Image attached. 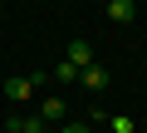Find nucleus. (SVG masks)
<instances>
[{
	"mask_svg": "<svg viewBox=\"0 0 147 133\" xmlns=\"http://www.w3.org/2000/svg\"><path fill=\"white\" fill-rule=\"evenodd\" d=\"M79 84H84V89H93V94H98V89H108V69H103V64H88V69H79Z\"/></svg>",
	"mask_w": 147,
	"mask_h": 133,
	"instance_id": "7ed1b4c3",
	"label": "nucleus"
},
{
	"mask_svg": "<svg viewBox=\"0 0 147 133\" xmlns=\"http://www.w3.org/2000/svg\"><path fill=\"white\" fill-rule=\"evenodd\" d=\"M39 118H44V123H59V118H64V99H44V104H39Z\"/></svg>",
	"mask_w": 147,
	"mask_h": 133,
	"instance_id": "39448f33",
	"label": "nucleus"
},
{
	"mask_svg": "<svg viewBox=\"0 0 147 133\" xmlns=\"http://www.w3.org/2000/svg\"><path fill=\"white\" fill-rule=\"evenodd\" d=\"M39 133H49V128H39Z\"/></svg>",
	"mask_w": 147,
	"mask_h": 133,
	"instance_id": "1a4fd4ad",
	"label": "nucleus"
},
{
	"mask_svg": "<svg viewBox=\"0 0 147 133\" xmlns=\"http://www.w3.org/2000/svg\"><path fill=\"white\" fill-rule=\"evenodd\" d=\"M69 64H74V69H88V64H93V49H88V40H74V44H69Z\"/></svg>",
	"mask_w": 147,
	"mask_h": 133,
	"instance_id": "20e7f679",
	"label": "nucleus"
},
{
	"mask_svg": "<svg viewBox=\"0 0 147 133\" xmlns=\"http://www.w3.org/2000/svg\"><path fill=\"white\" fill-rule=\"evenodd\" d=\"M108 20L113 25H132L137 20V5H132V0H108Z\"/></svg>",
	"mask_w": 147,
	"mask_h": 133,
	"instance_id": "f03ea898",
	"label": "nucleus"
},
{
	"mask_svg": "<svg viewBox=\"0 0 147 133\" xmlns=\"http://www.w3.org/2000/svg\"><path fill=\"white\" fill-rule=\"evenodd\" d=\"M103 123H108V128H113V133H132V123H127V118H113V113H108V118H103Z\"/></svg>",
	"mask_w": 147,
	"mask_h": 133,
	"instance_id": "0eeeda50",
	"label": "nucleus"
},
{
	"mask_svg": "<svg viewBox=\"0 0 147 133\" xmlns=\"http://www.w3.org/2000/svg\"><path fill=\"white\" fill-rule=\"evenodd\" d=\"M0 94H5L10 104H25V99L34 94V79H5V84H0Z\"/></svg>",
	"mask_w": 147,
	"mask_h": 133,
	"instance_id": "f257e3e1",
	"label": "nucleus"
},
{
	"mask_svg": "<svg viewBox=\"0 0 147 133\" xmlns=\"http://www.w3.org/2000/svg\"><path fill=\"white\" fill-rule=\"evenodd\" d=\"M54 79H59V84H79V69H74V64L64 59V64H59V69H54Z\"/></svg>",
	"mask_w": 147,
	"mask_h": 133,
	"instance_id": "423d86ee",
	"label": "nucleus"
},
{
	"mask_svg": "<svg viewBox=\"0 0 147 133\" xmlns=\"http://www.w3.org/2000/svg\"><path fill=\"white\" fill-rule=\"evenodd\" d=\"M59 133H93V128H88V123H84V118H74V123H64V128H59Z\"/></svg>",
	"mask_w": 147,
	"mask_h": 133,
	"instance_id": "6e6552de",
	"label": "nucleus"
}]
</instances>
